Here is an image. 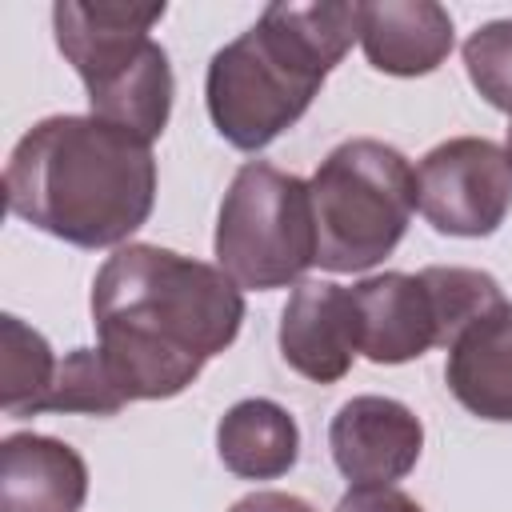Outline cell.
Returning <instances> with one entry per match:
<instances>
[{
  "label": "cell",
  "mask_w": 512,
  "mask_h": 512,
  "mask_svg": "<svg viewBox=\"0 0 512 512\" xmlns=\"http://www.w3.org/2000/svg\"><path fill=\"white\" fill-rule=\"evenodd\" d=\"M96 348L124 400L180 396L244 324V288L160 244L116 248L92 280Z\"/></svg>",
  "instance_id": "1"
},
{
  "label": "cell",
  "mask_w": 512,
  "mask_h": 512,
  "mask_svg": "<svg viewBox=\"0 0 512 512\" xmlns=\"http://www.w3.org/2000/svg\"><path fill=\"white\" fill-rule=\"evenodd\" d=\"M4 200L64 244L124 248L156 204L152 144L100 116H44L4 164Z\"/></svg>",
  "instance_id": "2"
},
{
  "label": "cell",
  "mask_w": 512,
  "mask_h": 512,
  "mask_svg": "<svg viewBox=\"0 0 512 512\" xmlns=\"http://www.w3.org/2000/svg\"><path fill=\"white\" fill-rule=\"evenodd\" d=\"M352 40H360V4H268L208 60L204 100L216 132L240 152L268 148L308 112Z\"/></svg>",
  "instance_id": "3"
},
{
  "label": "cell",
  "mask_w": 512,
  "mask_h": 512,
  "mask_svg": "<svg viewBox=\"0 0 512 512\" xmlns=\"http://www.w3.org/2000/svg\"><path fill=\"white\" fill-rule=\"evenodd\" d=\"M164 12V4L112 0H60L52 8L56 48L84 80L92 116L128 128L148 144L168 128L176 96L168 52L148 36Z\"/></svg>",
  "instance_id": "4"
},
{
  "label": "cell",
  "mask_w": 512,
  "mask_h": 512,
  "mask_svg": "<svg viewBox=\"0 0 512 512\" xmlns=\"http://www.w3.org/2000/svg\"><path fill=\"white\" fill-rule=\"evenodd\" d=\"M316 220V264L368 272L404 240L416 208V168L384 140L336 144L308 180Z\"/></svg>",
  "instance_id": "5"
},
{
  "label": "cell",
  "mask_w": 512,
  "mask_h": 512,
  "mask_svg": "<svg viewBox=\"0 0 512 512\" xmlns=\"http://www.w3.org/2000/svg\"><path fill=\"white\" fill-rule=\"evenodd\" d=\"M212 248L240 288L272 292L296 284L316 264L308 180L268 160H248L220 200Z\"/></svg>",
  "instance_id": "6"
},
{
  "label": "cell",
  "mask_w": 512,
  "mask_h": 512,
  "mask_svg": "<svg viewBox=\"0 0 512 512\" xmlns=\"http://www.w3.org/2000/svg\"><path fill=\"white\" fill-rule=\"evenodd\" d=\"M416 208L444 236H492L512 212V160L496 140L452 136L416 164Z\"/></svg>",
  "instance_id": "7"
},
{
  "label": "cell",
  "mask_w": 512,
  "mask_h": 512,
  "mask_svg": "<svg viewBox=\"0 0 512 512\" xmlns=\"http://www.w3.org/2000/svg\"><path fill=\"white\" fill-rule=\"evenodd\" d=\"M328 448L352 488H392L416 468L424 424L392 396H352L328 424Z\"/></svg>",
  "instance_id": "8"
},
{
  "label": "cell",
  "mask_w": 512,
  "mask_h": 512,
  "mask_svg": "<svg viewBox=\"0 0 512 512\" xmlns=\"http://www.w3.org/2000/svg\"><path fill=\"white\" fill-rule=\"evenodd\" d=\"M356 344L372 364H408L428 348H444L440 308L424 272H380L352 284Z\"/></svg>",
  "instance_id": "9"
},
{
  "label": "cell",
  "mask_w": 512,
  "mask_h": 512,
  "mask_svg": "<svg viewBox=\"0 0 512 512\" xmlns=\"http://www.w3.org/2000/svg\"><path fill=\"white\" fill-rule=\"evenodd\" d=\"M280 356L312 384H336L360 356L352 288L328 280H304L292 288L280 312Z\"/></svg>",
  "instance_id": "10"
},
{
  "label": "cell",
  "mask_w": 512,
  "mask_h": 512,
  "mask_svg": "<svg viewBox=\"0 0 512 512\" xmlns=\"http://www.w3.org/2000/svg\"><path fill=\"white\" fill-rule=\"evenodd\" d=\"M88 464L56 436L12 432L0 444V512H80Z\"/></svg>",
  "instance_id": "11"
},
{
  "label": "cell",
  "mask_w": 512,
  "mask_h": 512,
  "mask_svg": "<svg viewBox=\"0 0 512 512\" xmlns=\"http://www.w3.org/2000/svg\"><path fill=\"white\" fill-rule=\"evenodd\" d=\"M452 16L436 0L360 4V48L384 76H428L452 52Z\"/></svg>",
  "instance_id": "12"
},
{
  "label": "cell",
  "mask_w": 512,
  "mask_h": 512,
  "mask_svg": "<svg viewBox=\"0 0 512 512\" xmlns=\"http://www.w3.org/2000/svg\"><path fill=\"white\" fill-rule=\"evenodd\" d=\"M448 392L480 420H512V304L480 312L452 344L444 360Z\"/></svg>",
  "instance_id": "13"
},
{
  "label": "cell",
  "mask_w": 512,
  "mask_h": 512,
  "mask_svg": "<svg viewBox=\"0 0 512 512\" xmlns=\"http://www.w3.org/2000/svg\"><path fill=\"white\" fill-rule=\"evenodd\" d=\"M216 452L240 480H276L300 460V428L288 408L264 396L236 400L216 424Z\"/></svg>",
  "instance_id": "14"
},
{
  "label": "cell",
  "mask_w": 512,
  "mask_h": 512,
  "mask_svg": "<svg viewBox=\"0 0 512 512\" xmlns=\"http://www.w3.org/2000/svg\"><path fill=\"white\" fill-rule=\"evenodd\" d=\"M60 360L52 356V344L24 324L20 316L0 320V408L4 416H40L44 400L52 392Z\"/></svg>",
  "instance_id": "15"
},
{
  "label": "cell",
  "mask_w": 512,
  "mask_h": 512,
  "mask_svg": "<svg viewBox=\"0 0 512 512\" xmlns=\"http://www.w3.org/2000/svg\"><path fill=\"white\" fill-rule=\"evenodd\" d=\"M124 392L116 388L100 348H72L52 380L44 412H84V416H116L124 408Z\"/></svg>",
  "instance_id": "16"
},
{
  "label": "cell",
  "mask_w": 512,
  "mask_h": 512,
  "mask_svg": "<svg viewBox=\"0 0 512 512\" xmlns=\"http://www.w3.org/2000/svg\"><path fill=\"white\" fill-rule=\"evenodd\" d=\"M464 68L496 112H512V20L480 24L464 40Z\"/></svg>",
  "instance_id": "17"
},
{
  "label": "cell",
  "mask_w": 512,
  "mask_h": 512,
  "mask_svg": "<svg viewBox=\"0 0 512 512\" xmlns=\"http://www.w3.org/2000/svg\"><path fill=\"white\" fill-rule=\"evenodd\" d=\"M336 512H424V508L400 488H348Z\"/></svg>",
  "instance_id": "18"
},
{
  "label": "cell",
  "mask_w": 512,
  "mask_h": 512,
  "mask_svg": "<svg viewBox=\"0 0 512 512\" xmlns=\"http://www.w3.org/2000/svg\"><path fill=\"white\" fill-rule=\"evenodd\" d=\"M228 512H316V508L292 492H252V496L236 500Z\"/></svg>",
  "instance_id": "19"
},
{
  "label": "cell",
  "mask_w": 512,
  "mask_h": 512,
  "mask_svg": "<svg viewBox=\"0 0 512 512\" xmlns=\"http://www.w3.org/2000/svg\"><path fill=\"white\" fill-rule=\"evenodd\" d=\"M504 152H508V160H512V112H508V144H504Z\"/></svg>",
  "instance_id": "20"
}]
</instances>
